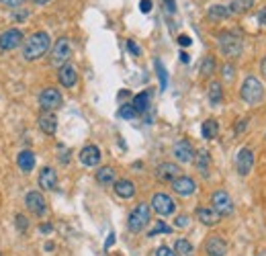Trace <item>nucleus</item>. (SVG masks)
<instances>
[{"label": "nucleus", "mask_w": 266, "mask_h": 256, "mask_svg": "<svg viewBox=\"0 0 266 256\" xmlns=\"http://www.w3.org/2000/svg\"><path fill=\"white\" fill-rule=\"evenodd\" d=\"M70 56H72V41L68 37H60L49 49V64L54 68H62L64 64H68Z\"/></svg>", "instance_id": "39448f33"}, {"label": "nucleus", "mask_w": 266, "mask_h": 256, "mask_svg": "<svg viewBox=\"0 0 266 256\" xmlns=\"http://www.w3.org/2000/svg\"><path fill=\"white\" fill-rule=\"evenodd\" d=\"M246 123H248L246 119H240V121L235 123V134H237V136H240V134H242V132L246 130Z\"/></svg>", "instance_id": "a18cd8bd"}, {"label": "nucleus", "mask_w": 266, "mask_h": 256, "mask_svg": "<svg viewBox=\"0 0 266 256\" xmlns=\"http://www.w3.org/2000/svg\"><path fill=\"white\" fill-rule=\"evenodd\" d=\"M27 5V0H0V9H7V11H17L23 9Z\"/></svg>", "instance_id": "473e14b6"}, {"label": "nucleus", "mask_w": 266, "mask_h": 256, "mask_svg": "<svg viewBox=\"0 0 266 256\" xmlns=\"http://www.w3.org/2000/svg\"><path fill=\"white\" fill-rule=\"evenodd\" d=\"M113 189H115V195L121 197V199H133L136 197V185H133L129 178H119L113 183Z\"/></svg>", "instance_id": "aec40b11"}, {"label": "nucleus", "mask_w": 266, "mask_h": 256, "mask_svg": "<svg viewBox=\"0 0 266 256\" xmlns=\"http://www.w3.org/2000/svg\"><path fill=\"white\" fill-rule=\"evenodd\" d=\"M150 207H152L158 215H162V217L172 215V213L176 211V203H174V199H172L170 195H166V193H156V195L152 197Z\"/></svg>", "instance_id": "6e6552de"}, {"label": "nucleus", "mask_w": 266, "mask_h": 256, "mask_svg": "<svg viewBox=\"0 0 266 256\" xmlns=\"http://www.w3.org/2000/svg\"><path fill=\"white\" fill-rule=\"evenodd\" d=\"M264 84L256 78V76H248L244 82H242V88H240V96L246 105L254 107V105H260L264 100Z\"/></svg>", "instance_id": "7ed1b4c3"}, {"label": "nucleus", "mask_w": 266, "mask_h": 256, "mask_svg": "<svg viewBox=\"0 0 266 256\" xmlns=\"http://www.w3.org/2000/svg\"><path fill=\"white\" fill-rule=\"evenodd\" d=\"M156 256H176V252H174L170 246H158Z\"/></svg>", "instance_id": "4c0bfd02"}, {"label": "nucleus", "mask_w": 266, "mask_h": 256, "mask_svg": "<svg viewBox=\"0 0 266 256\" xmlns=\"http://www.w3.org/2000/svg\"><path fill=\"white\" fill-rule=\"evenodd\" d=\"M217 47L223 58L227 60H237L244 54V39L235 31H221L217 35Z\"/></svg>", "instance_id": "f03ea898"}, {"label": "nucleus", "mask_w": 266, "mask_h": 256, "mask_svg": "<svg viewBox=\"0 0 266 256\" xmlns=\"http://www.w3.org/2000/svg\"><path fill=\"white\" fill-rule=\"evenodd\" d=\"M33 5H37V7H45V5H49L51 0H31Z\"/></svg>", "instance_id": "8fccbe9b"}, {"label": "nucleus", "mask_w": 266, "mask_h": 256, "mask_svg": "<svg viewBox=\"0 0 266 256\" xmlns=\"http://www.w3.org/2000/svg\"><path fill=\"white\" fill-rule=\"evenodd\" d=\"M156 176L160 183H172L176 176H180V166H176L172 162H162L156 168Z\"/></svg>", "instance_id": "dca6fc26"}, {"label": "nucleus", "mask_w": 266, "mask_h": 256, "mask_svg": "<svg viewBox=\"0 0 266 256\" xmlns=\"http://www.w3.org/2000/svg\"><path fill=\"white\" fill-rule=\"evenodd\" d=\"M113 242H115V234H109V238H107V242H104V248H111Z\"/></svg>", "instance_id": "09e8293b"}, {"label": "nucleus", "mask_w": 266, "mask_h": 256, "mask_svg": "<svg viewBox=\"0 0 266 256\" xmlns=\"http://www.w3.org/2000/svg\"><path fill=\"white\" fill-rule=\"evenodd\" d=\"M127 49H129V54H131V56H136V58H138V56L142 54L140 45H138L136 41H133V39H129V41H127Z\"/></svg>", "instance_id": "58836bf2"}, {"label": "nucleus", "mask_w": 266, "mask_h": 256, "mask_svg": "<svg viewBox=\"0 0 266 256\" xmlns=\"http://www.w3.org/2000/svg\"><path fill=\"white\" fill-rule=\"evenodd\" d=\"M229 17H233V15H231L229 7H225V5H213V7H209V11H207V19L213 21V23L225 21V19H229Z\"/></svg>", "instance_id": "b1692460"}, {"label": "nucleus", "mask_w": 266, "mask_h": 256, "mask_svg": "<svg viewBox=\"0 0 266 256\" xmlns=\"http://www.w3.org/2000/svg\"><path fill=\"white\" fill-rule=\"evenodd\" d=\"M25 205H27V209H29L33 215H37V217H41V215L47 213V201H45V197H43L39 191H29V193L25 195Z\"/></svg>", "instance_id": "9d476101"}, {"label": "nucleus", "mask_w": 266, "mask_h": 256, "mask_svg": "<svg viewBox=\"0 0 266 256\" xmlns=\"http://www.w3.org/2000/svg\"><path fill=\"white\" fill-rule=\"evenodd\" d=\"M37 183H39V187L43 191H56V187H58V172H56V168L43 166L41 172H39V181Z\"/></svg>", "instance_id": "f3484780"}, {"label": "nucleus", "mask_w": 266, "mask_h": 256, "mask_svg": "<svg viewBox=\"0 0 266 256\" xmlns=\"http://www.w3.org/2000/svg\"><path fill=\"white\" fill-rule=\"evenodd\" d=\"M156 66H158V76H160V84H162V90H164L166 84H168V76H166V70H164V66L160 62H156Z\"/></svg>", "instance_id": "e433bc0d"}, {"label": "nucleus", "mask_w": 266, "mask_h": 256, "mask_svg": "<svg viewBox=\"0 0 266 256\" xmlns=\"http://www.w3.org/2000/svg\"><path fill=\"white\" fill-rule=\"evenodd\" d=\"M211 205L221 217H227L233 213V201H231L229 193H225V191H215L211 195Z\"/></svg>", "instance_id": "1a4fd4ad"}, {"label": "nucleus", "mask_w": 266, "mask_h": 256, "mask_svg": "<svg viewBox=\"0 0 266 256\" xmlns=\"http://www.w3.org/2000/svg\"><path fill=\"white\" fill-rule=\"evenodd\" d=\"M58 80L64 88H74L78 84V70L74 68V64H64L60 70H58Z\"/></svg>", "instance_id": "4468645a"}, {"label": "nucleus", "mask_w": 266, "mask_h": 256, "mask_svg": "<svg viewBox=\"0 0 266 256\" xmlns=\"http://www.w3.org/2000/svg\"><path fill=\"white\" fill-rule=\"evenodd\" d=\"M180 60H182V62H187V64H189V54H187V52H182V54H180Z\"/></svg>", "instance_id": "603ef678"}, {"label": "nucleus", "mask_w": 266, "mask_h": 256, "mask_svg": "<svg viewBox=\"0 0 266 256\" xmlns=\"http://www.w3.org/2000/svg\"><path fill=\"white\" fill-rule=\"evenodd\" d=\"M207 96H209L211 105H221V100H223V86H221L219 80H211V82H209Z\"/></svg>", "instance_id": "a878e982"}, {"label": "nucleus", "mask_w": 266, "mask_h": 256, "mask_svg": "<svg viewBox=\"0 0 266 256\" xmlns=\"http://www.w3.org/2000/svg\"><path fill=\"white\" fill-rule=\"evenodd\" d=\"M51 229H54L51 223H41V225H39V232H41V234H51Z\"/></svg>", "instance_id": "49530a36"}, {"label": "nucleus", "mask_w": 266, "mask_h": 256, "mask_svg": "<svg viewBox=\"0 0 266 256\" xmlns=\"http://www.w3.org/2000/svg\"><path fill=\"white\" fill-rule=\"evenodd\" d=\"M258 23H260V25H266V9H262V11L258 13Z\"/></svg>", "instance_id": "de8ad7c7"}, {"label": "nucleus", "mask_w": 266, "mask_h": 256, "mask_svg": "<svg viewBox=\"0 0 266 256\" xmlns=\"http://www.w3.org/2000/svg\"><path fill=\"white\" fill-rule=\"evenodd\" d=\"M140 11L148 15V13L152 11V0H142V5H140Z\"/></svg>", "instance_id": "37998d69"}, {"label": "nucleus", "mask_w": 266, "mask_h": 256, "mask_svg": "<svg viewBox=\"0 0 266 256\" xmlns=\"http://www.w3.org/2000/svg\"><path fill=\"white\" fill-rule=\"evenodd\" d=\"M150 219H152V207L146 205V203H140V205H136L131 209V213L127 217V227L133 234H140L150 223Z\"/></svg>", "instance_id": "20e7f679"}, {"label": "nucleus", "mask_w": 266, "mask_h": 256, "mask_svg": "<svg viewBox=\"0 0 266 256\" xmlns=\"http://www.w3.org/2000/svg\"><path fill=\"white\" fill-rule=\"evenodd\" d=\"M164 9L168 15H174L176 13V5H174V0H164Z\"/></svg>", "instance_id": "79ce46f5"}, {"label": "nucleus", "mask_w": 266, "mask_h": 256, "mask_svg": "<svg viewBox=\"0 0 266 256\" xmlns=\"http://www.w3.org/2000/svg\"><path fill=\"white\" fill-rule=\"evenodd\" d=\"M260 70H262V74H264V76H266V58H264V60H262V64H260Z\"/></svg>", "instance_id": "3c124183"}, {"label": "nucleus", "mask_w": 266, "mask_h": 256, "mask_svg": "<svg viewBox=\"0 0 266 256\" xmlns=\"http://www.w3.org/2000/svg\"><path fill=\"white\" fill-rule=\"evenodd\" d=\"M62 103H64V96H62V92H60L58 88H54V86L41 90V94H39V109H41V111L54 113L56 109L62 107Z\"/></svg>", "instance_id": "423d86ee"}, {"label": "nucleus", "mask_w": 266, "mask_h": 256, "mask_svg": "<svg viewBox=\"0 0 266 256\" xmlns=\"http://www.w3.org/2000/svg\"><path fill=\"white\" fill-rule=\"evenodd\" d=\"M0 256H3V254H0Z\"/></svg>", "instance_id": "864d4df0"}, {"label": "nucleus", "mask_w": 266, "mask_h": 256, "mask_svg": "<svg viewBox=\"0 0 266 256\" xmlns=\"http://www.w3.org/2000/svg\"><path fill=\"white\" fill-rule=\"evenodd\" d=\"M221 76H223L225 80H233V76H235V72H233V66H231V64L223 66V70H221Z\"/></svg>", "instance_id": "ea45409f"}, {"label": "nucleus", "mask_w": 266, "mask_h": 256, "mask_svg": "<svg viewBox=\"0 0 266 256\" xmlns=\"http://www.w3.org/2000/svg\"><path fill=\"white\" fill-rule=\"evenodd\" d=\"M193 43V39L189 37V35H178V45H182V47H189Z\"/></svg>", "instance_id": "c03bdc74"}, {"label": "nucleus", "mask_w": 266, "mask_h": 256, "mask_svg": "<svg viewBox=\"0 0 266 256\" xmlns=\"http://www.w3.org/2000/svg\"><path fill=\"white\" fill-rule=\"evenodd\" d=\"M205 250L209 256H225L227 254V242L219 236H211L205 242Z\"/></svg>", "instance_id": "a211bd4d"}, {"label": "nucleus", "mask_w": 266, "mask_h": 256, "mask_svg": "<svg viewBox=\"0 0 266 256\" xmlns=\"http://www.w3.org/2000/svg\"><path fill=\"white\" fill-rule=\"evenodd\" d=\"M172 229H170V225L168 223H164V221H158V223H154V227H152V232H150V236H158V234H170Z\"/></svg>", "instance_id": "c9c22d12"}, {"label": "nucleus", "mask_w": 266, "mask_h": 256, "mask_svg": "<svg viewBox=\"0 0 266 256\" xmlns=\"http://www.w3.org/2000/svg\"><path fill=\"white\" fill-rule=\"evenodd\" d=\"M189 221H191V217H189V215H184V213H182V215H178V217L174 219L176 227H187V225H189Z\"/></svg>", "instance_id": "a19ab883"}, {"label": "nucleus", "mask_w": 266, "mask_h": 256, "mask_svg": "<svg viewBox=\"0 0 266 256\" xmlns=\"http://www.w3.org/2000/svg\"><path fill=\"white\" fill-rule=\"evenodd\" d=\"M227 7L231 11V15H246L254 9V0H231Z\"/></svg>", "instance_id": "bb28decb"}, {"label": "nucleus", "mask_w": 266, "mask_h": 256, "mask_svg": "<svg viewBox=\"0 0 266 256\" xmlns=\"http://www.w3.org/2000/svg\"><path fill=\"white\" fill-rule=\"evenodd\" d=\"M197 219L203 223V225H217L221 215L213 209V207H199L197 209Z\"/></svg>", "instance_id": "4be33fe9"}, {"label": "nucleus", "mask_w": 266, "mask_h": 256, "mask_svg": "<svg viewBox=\"0 0 266 256\" xmlns=\"http://www.w3.org/2000/svg\"><path fill=\"white\" fill-rule=\"evenodd\" d=\"M170 187H172V191H174L176 195H180V197H189V195H193V193L197 191V183H195L191 176H184V174L176 176V178L170 183Z\"/></svg>", "instance_id": "ddd939ff"}, {"label": "nucleus", "mask_w": 266, "mask_h": 256, "mask_svg": "<svg viewBox=\"0 0 266 256\" xmlns=\"http://www.w3.org/2000/svg\"><path fill=\"white\" fill-rule=\"evenodd\" d=\"M23 45V31L17 27H11L0 33V52H13Z\"/></svg>", "instance_id": "0eeeda50"}, {"label": "nucleus", "mask_w": 266, "mask_h": 256, "mask_svg": "<svg viewBox=\"0 0 266 256\" xmlns=\"http://www.w3.org/2000/svg\"><path fill=\"white\" fill-rule=\"evenodd\" d=\"M217 134H219V123H217L215 119L203 121V125H201V136H203L205 140H215Z\"/></svg>", "instance_id": "c85d7f7f"}, {"label": "nucleus", "mask_w": 266, "mask_h": 256, "mask_svg": "<svg viewBox=\"0 0 266 256\" xmlns=\"http://www.w3.org/2000/svg\"><path fill=\"white\" fill-rule=\"evenodd\" d=\"M215 68H217V62H215V58L213 56H205L203 58V62H201V78H209V76H213V72H215Z\"/></svg>", "instance_id": "c756f323"}, {"label": "nucleus", "mask_w": 266, "mask_h": 256, "mask_svg": "<svg viewBox=\"0 0 266 256\" xmlns=\"http://www.w3.org/2000/svg\"><path fill=\"white\" fill-rule=\"evenodd\" d=\"M37 123H39V130H41L45 136H54V134L58 132V117H56L54 113L43 111V113L39 115Z\"/></svg>", "instance_id": "6ab92c4d"}, {"label": "nucleus", "mask_w": 266, "mask_h": 256, "mask_svg": "<svg viewBox=\"0 0 266 256\" xmlns=\"http://www.w3.org/2000/svg\"><path fill=\"white\" fill-rule=\"evenodd\" d=\"M133 109L138 111V115H142V113H146L148 109H150V90H144V92H140V94H136L133 96Z\"/></svg>", "instance_id": "cd10ccee"}, {"label": "nucleus", "mask_w": 266, "mask_h": 256, "mask_svg": "<svg viewBox=\"0 0 266 256\" xmlns=\"http://www.w3.org/2000/svg\"><path fill=\"white\" fill-rule=\"evenodd\" d=\"M254 168V152L250 148H242L235 156V170L240 176H248Z\"/></svg>", "instance_id": "9b49d317"}, {"label": "nucleus", "mask_w": 266, "mask_h": 256, "mask_svg": "<svg viewBox=\"0 0 266 256\" xmlns=\"http://www.w3.org/2000/svg\"><path fill=\"white\" fill-rule=\"evenodd\" d=\"M115 181H117V172H115L113 166H100V168L96 170V183H98L100 187H109V185H113Z\"/></svg>", "instance_id": "393cba45"}, {"label": "nucleus", "mask_w": 266, "mask_h": 256, "mask_svg": "<svg viewBox=\"0 0 266 256\" xmlns=\"http://www.w3.org/2000/svg\"><path fill=\"white\" fill-rule=\"evenodd\" d=\"M117 115H119L121 119H125V121H131V119L138 117V111L133 109V105H121L119 111H117Z\"/></svg>", "instance_id": "2f4dec72"}, {"label": "nucleus", "mask_w": 266, "mask_h": 256, "mask_svg": "<svg viewBox=\"0 0 266 256\" xmlns=\"http://www.w3.org/2000/svg\"><path fill=\"white\" fill-rule=\"evenodd\" d=\"M17 166H19L21 172L29 174V172L35 168V154H33L31 150H23V152H19V156H17Z\"/></svg>", "instance_id": "5701e85b"}, {"label": "nucleus", "mask_w": 266, "mask_h": 256, "mask_svg": "<svg viewBox=\"0 0 266 256\" xmlns=\"http://www.w3.org/2000/svg\"><path fill=\"white\" fill-rule=\"evenodd\" d=\"M15 221H17V229L19 232H27L29 229V219H27V215H23V213H17L15 215Z\"/></svg>", "instance_id": "f704fd0d"}, {"label": "nucleus", "mask_w": 266, "mask_h": 256, "mask_svg": "<svg viewBox=\"0 0 266 256\" xmlns=\"http://www.w3.org/2000/svg\"><path fill=\"white\" fill-rule=\"evenodd\" d=\"M29 17H31V11H29V9H25V7H23V9L13 11V21H15V23H25Z\"/></svg>", "instance_id": "72a5a7b5"}, {"label": "nucleus", "mask_w": 266, "mask_h": 256, "mask_svg": "<svg viewBox=\"0 0 266 256\" xmlns=\"http://www.w3.org/2000/svg\"><path fill=\"white\" fill-rule=\"evenodd\" d=\"M174 248H176V254H178V256H193V254H195V248H193V244H191L189 240H184V238L176 240Z\"/></svg>", "instance_id": "7c9ffc66"}, {"label": "nucleus", "mask_w": 266, "mask_h": 256, "mask_svg": "<svg viewBox=\"0 0 266 256\" xmlns=\"http://www.w3.org/2000/svg\"><path fill=\"white\" fill-rule=\"evenodd\" d=\"M80 162H82L84 166H88V168L98 166V164H100V150H98V146H94V144L84 146V148L80 150Z\"/></svg>", "instance_id": "2eb2a0df"}, {"label": "nucleus", "mask_w": 266, "mask_h": 256, "mask_svg": "<svg viewBox=\"0 0 266 256\" xmlns=\"http://www.w3.org/2000/svg\"><path fill=\"white\" fill-rule=\"evenodd\" d=\"M51 49V37L47 31H35L23 41V58L27 62H37L45 58Z\"/></svg>", "instance_id": "f257e3e1"}, {"label": "nucleus", "mask_w": 266, "mask_h": 256, "mask_svg": "<svg viewBox=\"0 0 266 256\" xmlns=\"http://www.w3.org/2000/svg\"><path fill=\"white\" fill-rule=\"evenodd\" d=\"M172 154H174V158H176L178 162H182V164H189V162L195 160V148H193V144H191L189 140L176 142L174 148H172Z\"/></svg>", "instance_id": "f8f14e48"}, {"label": "nucleus", "mask_w": 266, "mask_h": 256, "mask_svg": "<svg viewBox=\"0 0 266 256\" xmlns=\"http://www.w3.org/2000/svg\"><path fill=\"white\" fill-rule=\"evenodd\" d=\"M195 166L199 170L201 176H209V170H211V156L207 150H197L195 152Z\"/></svg>", "instance_id": "412c9836"}]
</instances>
